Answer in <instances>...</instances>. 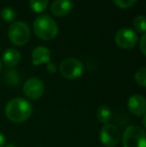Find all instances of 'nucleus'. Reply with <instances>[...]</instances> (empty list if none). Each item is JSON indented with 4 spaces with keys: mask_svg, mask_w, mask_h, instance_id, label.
<instances>
[{
    "mask_svg": "<svg viewBox=\"0 0 146 147\" xmlns=\"http://www.w3.org/2000/svg\"><path fill=\"white\" fill-rule=\"evenodd\" d=\"M33 112L32 104L22 97H16L6 104L5 114L14 123H22L28 120Z\"/></svg>",
    "mask_w": 146,
    "mask_h": 147,
    "instance_id": "f257e3e1",
    "label": "nucleus"
},
{
    "mask_svg": "<svg viewBox=\"0 0 146 147\" xmlns=\"http://www.w3.org/2000/svg\"><path fill=\"white\" fill-rule=\"evenodd\" d=\"M33 28L37 37L45 41L52 40L58 34V25L55 20L47 14H41L36 18Z\"/></svg>",
    "mask_w": 146,
    "mask_h": 147,
    "instance_id": "f03ea898",
    "label": "nucleus"
},
{
    "mask_svg": "<svg viewBox=\"0 0 146 147\" xmlns=\"http://www.w3.org/2000/svg\"><path fill=\"white\" fill-rule=\"evenodd\" d=\"M123 147H146L145 130L138 125L128 126L122 135Z\"/></svg>",
    "mask_w": 146,
    "mask_h": 147,
    "instance_id": "7ed1b4c3",
    "label": "nucleus"
},
{
    "mask_svg": "<svg viewBox=\"0 0 146 147\" xmlns=\"http://www.w3.org/2000/svg\"><path fill=\"white\" fill-rule=\"evenodd\" d=\"M9 40L16 46H23L30 38V29L24 21H14L10 24L8 29Z\"/></svg>",
    "mask_w": 146,
    "mask_h": 147,
    "instance_id": "20e7f679",
    "label": "nucleus"
},
{
    "mask_svg": "<svg viewBox=\"0 0 146 147\" xmlns=\"http://www.w3.org/2000/svg\"><path fill=\"white\" fill-rule=\"evenodd\" d=\"M83 70L84 67L82 62L73 57L64 59L59 66L61 75L67 79H77L82 75Z\"/></svg>",
    "mask_w": 146,
    "mask_h": 147,
    "instance_id": "39448f33",
    "label": "nucleus"
},
{
    "mask_svg": "<svg viewBox=\"0 0 146 147\" xmlns=\"http://www.w3.org/2000/svg\"><path fill=\"white\" fill-rule=\"evenodd\" d=\"M114 40L120 48L132 49L138 42V35L131 28H121L115 33Z\"/></svg>",
    "mask_w": 146,
    "mask_h": 147,
    "instance_id": "423d86ee",
    "label": "nucleus"
},
{
    "mask_svg": "<svg viewBox=\"0 0 146 147\" xmlns=\"http://www.w3.org/2000/svg\"><path fill=\"white\" fill-rule=\"evenodd\" d=\"M99 138L103 146L115 147L120 141V130L114 124H105L100 130Z\"/></svg>",
    "mask_w": 146,
    "mask_h": 147,
    "instance_id": "0eeeda50",
    "label": "nucleus"
},
{
    "mask_svg": "<svg viewBox=\"0 0 146 147\" xmlns=\"http://www.w3.org/2000/svg\"><path fill=\"white\" fill-rule=\"evenodd\" d=\"M44 83L37 77H31L24 83L23 93L27 98L32 100L39 99L44 93Z\"/></svg>",
    "mask_w": 146,
    "mask_h": 147,
    "instance_id": "6e6552de",
    "label": "nucleus"
},
{
    "mask_svg": "<svg viewBox=\"0 0 146 147\" xmlns=\"http://www.w3.org/2000/svg\"><path fill=\"white\" fill-rule=\"evenodd\" d=\"M127 107L129 111L135 116H143L146 111V100L144 96L140 94H134L129 97L127 101Z\"/></svg>",
    "mask_w": 146,
    "mask_h": 147,
    "instance_id": "1a4fd4ad",
    "label": "nucleus"
},
{
    "mask_svg": "<svg viewBox=\"0 0 146 147\" xmlns=\"http://www.w3.org/2000/svg\"><path fill=\"white\" fill-rule=\"evenodd\" d=\"M73 3L71 0H54L50 6V10L53 15L63 17L72 11Z\"/></svg>",
    "mask_w": 146,
    "mask_h": 147,
    "instance_id": "9d476101",
    "label": "nucleus"
},
{
    "mask_svg": "<svg viewBox=\"0 0 146 147\" xmlns=\"http://www.w3.org/2000/svg\"><path fill=\"white\" fill-rule=\"evenodd\" d=\"M51 59V51L44 46H37L32 51V64L39 66L41 64H48Z\"/></svg>",
    "mask_w": 146,
    "mask_h": 147,
    "instance_id": "9b49d317",
    "label": "nucleus"
},
{
    "mask_svg": "<svg viewBox=\"0 0 146 147\" xmlns=\"http://www.w3.org/2000/svg\"><path fill=\"white\" fill-rule=\"evenodd\" d=\"M20 59H21L20 52L14 48L6 49L4 51L3 55H2V61L8 67H14V66H16L20 62Z\"/></svg>",
    "mask_w": 146,
    "mask_h": 147,
    "instance_id": "f8f14e48",
    "label": "nucleus"
},
{
    "mask_svg": "<svg viewBox=\"0 0 146 147\" xmlns=\"http://www.w3.org/2000/svg\"><path fill=\"white\" fill-rule=\"evenodd\" d=\"M112 117V112L107 105H100L97 109V119L100 123L108 124V122L111 120Z\"/></svg>",
    "mask_w": 146,
    "mask_h": 147,
    "instance_id": "ddd939ff",
    "label": "nucleus"
},
{
    "mask_svg": "<svg viewBox=\"0 0 146 147\" xmlns=\"http://www.w3.org/2000/svg\"><path fill=\"white\" fill-rule=\"evenodd\" d=\"M30 8L35 13H42L48 7L49 0H30Z\"/></svg>",
    "mask_w": 146,
    "mask_h": 147,
    "instance_id": "4468645a",
    "label": "nucleus"
},
{
    "mask_svg": "<svg viewBox=\"0 0 146 147\" xmlns=\"http://www.w3.org/2000/svg\"><path fill=\"white\" fill-rule=\"evenodd\" d=\"M16 17V12L11 7H4L1 11V18L5 22H14V19Z\"/></svg>",
    "mask_w": 146,
    "mask_h": 147,
    "instance_id": "2eb2a0df",
    "label": "nucleus"
},
{
    "mask_svg": "<svg viewBox=\"0 0 146 147\" xmlns=\"http://www.w3.org/2000/svg\"><path fill=\"white\" fill-rule=\"evenodd\" d=\"M133 25L136 31H138L139 33L145 34L146 31V24H145V17L144 15H138L134 18L133 20Z\"/></svg>",
    "mask_w": 146,
    "mask_h": 147,
    "instance_id": "dca6fc26",
    "label": "nucleus"
},
{
    "mask_svg": "<svg viewBox=\"0 0 146 147\" xmlns=\"http://www.w3.org/2000/svg\"><path fill=\"white\" fill-rule=\"evenodd\" d=\"M135 81L141 87H145L146 86V68L143 66V67L139 68L138 70L135 73Z\"/></svg>",
    "mask_w": 146,
    "mask_h": 147,
    "instance_id": "f3484780",
    "label": "nucleus"
},
{
    "mask_svg": "<svg viewBox=\"0 0 146 147\" xmlns=\"http://www.w3.org/2000/svg\"><path fill=\"white\" fill-rule=\"evenodd\" d=\"M112 1L117 7L122 8V9H127V8L132 7L137 2V0H112Z\"/></svg>",
    "mask_w": 146,
    "mask_h": 147,
    "instance_id": "a211bd4d",
    "label": "nucleus"
},
{
    "mask_svg": "<svg viewBox=\"0 0 146 147\" xmlns=\"http://www.w3.org/2000/svg\"><path fill=\"white\" fill-rule=\"evenodd\" d=\"M145 40H146V35L143 34L140 38V43H139V48L141 50V53L143 55L146 54V46H145Z\"/></svg>",
    "mask_w": 146,
    "mask_h": 147,
    "instance_id": "6ab92c4d",
    "label": "nucleus"
},
{
    "mask_svg": "<svg viewBox=\"0 0 146 147\" xmlns=\"http://www.w3.org/2000/svg\"><path fill=\"white\" fill-rule=\"evenodd\" d=\"M47 71H48L49 73H51V74H53V73H55V72H56V66H55L51 61L47 64Z\"/></svg>",
    "mask_w": 146,
    "mask_h": 147,
    "instance_id": "aec40b11",
    "label": "nucleus"
},
{
    "mask_svg": "<svg viewBox=\"0 0 146 147\" xmlns=\"http://www.w3.org/2000/svg\"><path fill=\"white\" fill-rule=\"evenodd\" d=\"M5 143H6V138L4 136V134H2L0 132V147H4L5 146Z\"/></svg>",
    "mask_w": 146,
    "mask_h": 147,
    "instance_id": "412c9836",
    "label": "nucleus"
},
{
    "mask_svg": "<svg viewBox=\"0 0 146 147\" xmlns=\"http://www.w3.org/2000/svg\"><path fill=\"white\" fill-rule=\"evenodd\" d=\"M4 147H16V145H14V144H12V143H9V144H7V145H5Z\"/></svg>",
    "mask_w": 146,
    "mask_h": 147,
    "instance_id": "4be33fe9",
    "label": "nucleus"
},
{
    "mask_svg": "<svg viewBox=\"0 0 146 147\" xmlns=\"http://www.w3.org/2000/svg\"><path fill=\"white\" fill-rule=\"evenodd\" d=\"M1 69H2V61L0 59V72H1Z\"/></svg>",
    "mask_w": 146,
    "mask_h": 147,
    "instance_id": "5701e85b",
    "label": "nucleus"
}]
</instances>
